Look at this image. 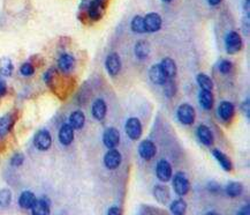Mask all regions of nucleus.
<instances>
[{"label":"nucleus","mask_w":250,"mask_h":215,"mask_svg":"<svg viewBox=\"0 0 250 215\" xmlns=\"http://www.w3.org/2000/svg\"><path fill=\"white\" fill-rule=\"evenodd\" d=\"M149 77L153 83H156V85H159V86H162L168 80L167 77L165 76L164 71H162L161 64L153 65V66L150 68Z\"/></svg>","instance_id":"nucleus-13"},{"label":"nucleus","mask_w":250,"mask_h":215,"mask_svg":"<svg viewBox=\"0 0 250 215\" xmlns=\"http://www.w3.org/2000/svg\"><path fill=\"white\" fill-rule=\"evenodd\" d=\"M150 53V46L147 41H140L135 46V55L138 59H146Z\"/></svg>","instance_id":"nucleus-30"},{"label":"nucleus","mask_w":250,"mask_h":215,"mask_svg":"<svg viewBox=\"0 0 250 215\" xmlns=\"http://www.w3.org/2000/svg\"><path fill=\"white\" fill-rule=\"evenodd\" d=\"M104 164L107 169L116 170L121 164V154L116 148L110 149L104 156Z\"/></svg>","instance_id":"nucleus-7"},{"label":"nucleus","mask_w":250,"mask_h":215,"mask_svg":"<svg viewBox=\"0 0 250 215\" xmlns=\"http://www.w3.org/2000/svg\"><path fill=\"white\" fill-rule=\"evenodd\" d=\"M6 91H7V85H6L4 77L0 76V97L4 96L6 94Z\"/></svg>","instance_id":"nucleus-38"},{"label":"nucleus","mask_w":250,"mask_h":215,"mask_svg":"<svg viewBox=\"0 0 250 215\" xmlns=\"http://www.w3.org/2000/svg\"><path fill=\"white\" fill-rule=\"evenodd\" d=\"M162 1H165V2H170V1H172V0H162Z\"/></svg>","instance_id":"nucleus-46"},{"label":"nucleus","mask_w":250,"mask_h":215,"mask_svg":"<svg viewBox=\"0 0 250 215\" xmlns=\"http://www.w3.org/2000/svg\"><path fill=\"white\" fill-rule=\"evenodd\" d=\"M209 190L211 192H218L219 191V184H217L216 182H210L209 185H207Z\"/></svg>","instance_id":"nucleus-40"},{"label":"nucleus","mask_w":250,"mask_h":215,"mask_svg":"<svg viewBox=\"0 0 250 215\" xmlns=\"http://www.w3.org/2000/svg\"><path fill=\"white\" fill-rule=\"evenodd\" d=\"M243 31L246 32V35L249 34V15H247L243 20Z\"/></svg>","instance_id":"nucleus-41"},{"label":"nucleus","mask_w":250,"mask_h":215,"mask_svg":"<svg viewBox=\"0 0 250 215\" xmlns=\"http://www.w3.org/2000/svg\"><path fill=\"white\" fill-rule=\"evenodd\" d=\"M170 210L173 215H186L187 202L182 198L173 200L170 206Z\"/></svg>","instance_id":"nucleus-27"},{"label":"nucleus","mask_w":250,"mask_h":215,"mask_svg":"<svg viewBox=\"0 0 250 215\" xmlns=\"http://www.w3.org/2000/svg\"><path fill=\"white\" fill-rule=\"evenodd\" d=\"M226 195L231 198H236L242 195L243 192V185L240 183V182H230L227 185H226Z\"/></svg>","instance_id":"nucleus-26"},{"label":"nucleus","mask_w":250,"mask_h":215,"mask_svg":"<svg viewBox=\"0 0 250 215\" xmlns=\"http://www.w3.org/2000/svg\"><path fill=\"white\" fill-rule=\"evenodd\" d=\"M58 138L61 145L69 146L74 140V128L69 124H64L60 127Z\"/></svg>","instance_id":"nucleus-14"},{"label":"nucleus","mask_w":250,"mask_h":215,"mask_svg":"<svg viewBox=\"0 0 250 215\" xmlns=\"http://www.w3.org/2000/svg\"><path fill=\"white\" fill-rule=\"evenodd\" d=\"M242 111L245 112L247 118L250 117V102H249V100H246V102H243Z\"/></svg>","instance_id":"nucleus-39"},{"label":"nucleus","mask_w":250,"mask_h":215,"mask_svg":"<svg viewBox=\"0 0 250 215\" xmlns=\"http://www.w3.org/2000/svg\"><path fill=\"white\" fill-rule=\"evenodd\" d=\"M234 112H235V108H234V106L231 102H228V101H224V102L219 104L218 113L222 121H230L234 116Z\"/></svg>","instance_id":"nucleus-22"},{"label":"nucleus","mask_w":250,"mask_h":215,"mask_svg":"<svg viewBox=\"0 0 250 215\" xmlns=\"http://www.w3.org/2000/svg\"><path fill=\"white\" fill-rule=\"evenodd\" d=\"M20 73L25 77H31L35 73L34 65L30 64V62H25L20 68Z\"/></svg>","instance_id":"nucleus-34"},{"label":"nucleus","mask_w":250,"mask_h":215,"mask_svg":"<svg viewBox=\"0 0 250 215\" xmlns=\"http://www.w3.org/2000/svg\"><path fill=\"white\" fill-rule=\"evenodd\" d=\"M206 215H221V214H219V213H217V212H213V211H211V212H207V213H206Z\"/></svg>","instance_id":"nucleus-45"},{"label":"nucleus","mask_w":250,"mask_h":215,"mask_svg":"<svg viewBox=\"0 0 250 215\" xmlns=\"http://www.w3.org/2000/svg\"><path fill=\"white\" fill-rule=\"evenodd\" d=\"M37 198H36L35 193H32L31 191H23L19 197V206L23 210H31Z\"/></svg>","instance_id":"nucleus-19"},{"label":"nucleus","mask_w":250,"mask_h":215,"mask_svg":"<svg viewBox=\"0 0 250 215\" xmlns=\"http://www.w3.org/2000/svg\"><path fill=\"white\" fill-rule=\"evenodd\" d=\"M31 215H50V204L46 199L42 198L36 200L31 207Z\"/></svg>","instance_id":"nucleus-23"},{"label":"nucleus","mask_w":250,"mask_h":215,"mask_svg":"<svg viewBox=\"0 0 250 215\" xmlns=\"http://www.w3.org/2000/svg\"><path fill=\"white\" fill-rule=\"evenodd\" d=\"M132 31L136 34H143V32H147L146 29V23H144V17L136 15L132 17V23H131Z\"/></svg>","instance_id":"nucleus-31"},{"label":"nucleus","mask_w":250,"mask_h":215,"mask_svg":"<svg viewBox=\"0 0 250 215\" xmlns=\"http://www.w3.org/2000/svg\"><path fill=\"white\" fill-rule=\"evenodd\" d=\"M161 66L167 79H173L176 76V64L173 59L164 58L161 62Z\"/></svg>","instance_id":"nucleus-24"},{"label":"nucleus","mask_w":250,"mask_h":215,"mask_svg":"<svg viewBox=\"0 0 250 215\" xmlns=\"http://www.w3.org/2000/svg\"><path fill=\"white\" fill-rule=\"evenodd\" d=\"M221 1H222V0H207V2H209V4H210L211 6H217V5H219Z\"/></svg>","instance_id":"nucleus-44"},{"label":"nucleus","mask_w":250,"mask_h":215,"mask_svg":"<svg viewBox=\"0 0 250 215\" xmlns=\"http://www.w3.org/2000/svg\"><path fill=\"white\" fill-rule=\"evenodd\" d=\"M104 10H105L104 2L99 1V0H91V2H90L88 6V8H87L89 17L93 21H97L103 16Z\"/></svg>","instance_id":"nucleus-12"},{"label":"nucleus","mask_w":250,"mask_h":215,"mask_svg":"<svg viewBox=\"0 0 250 215\" xmlns=\"http://www.w3.org/2000/svg\"><path fill=\"white\" fill-rule=\"evenodd\" d=\"M86 123V116L82 111L76 110V111L72 112L71 117H69V125L74 128V130H81Z\"/></svg>","instance_id":"nucleus-25"},{"label":"nucleus","mask_w":250,"mask_h":215,"mask_svg":"<svg viewBox=\"0 0 250 215\" xmlns=\"http://www.w3.org/2000/svg\"><path fill=\"white\" fill-rule=\"evenodd\" d=\"M232 70H233V64H232V61H222L221 64H219V71H221L222 74L231 73Z\"/></svg>","instance_id":"nucleus-36"},{"label":"nucleus","mask_w":250,"mask_h":215,"mask_svg":"<svg viewBox=\"0 0 250 215\" xmlns=\"http://www.w3.org/2000/svg\"><path fill=\"white\" fill-rule=\"evenodd\" d=\"M105 65H106V70L111 76H118L120 70H121V59H120L118 53L113 52L111 55H108L106 61H105Z\"/></svg>","instance_id":"nucleus-10"},{"label":"nucleus","mask_w":250,"mask_h":215,"mask_svg":"<svg viewBox=\"0 0 250 215\" xmlns=\"http://www.w3.org/2000/svg\"><path fill=\"white\" fill-rule=\"evenodd\" d=\"M107 215H122V211L118 206H112V207L108 208Z\"/></svg>","instance_id":"nucleus-37"},{"label":"nucleus","mask_w":250,"mask_h":215,"mask_svg":"<svg viewBox=\"0 0 250 215\" xmlns=\"http://www.w3.org/2000/svg\"><path fill=\"white\" fill-rule=\"evenodd\" d=\"M156 153H157V148L156 145L150 140H143L138 146V154L143 160L150 161L155 157Z\"/></svg>","instance_id":"nucleus-8"},{"label":"nucleus","mask_w":250,"mask_h":215,"mask_svg":"<svg viewBox=\"0 0 250 215\" xmlns=\"http://www.w3.org/2000/svg\"><path fill=\"white\" fill-rule=\"evenodd\" d=\"M197 82L202 88V91H209L211 92L213 89V82L211 80L210 77H207L206 74H198L197 76Z\"/></svg>","instance_id":"nucleus-32"},{"label":"nucleus","mask_w":250,"mask_h":215,"mask_svg":"<svg viewBox=\"0 0 250 215\" xmlns=\"http://www.w3.org/2000/svg\"><path fill=\"white\" fill-rule=\"evenodd\" d=\"M156 175H157V178L161 182H162V183L170 182L172 178V175H173L170 162L166 160L159 161L157 163V167H156Z\"/></svg>","instance_id":"nucleus-6"},{"label":"nucleus","mask_w":250,"mask_h":215,"mask_svg":"<svg viewBox=\"0 0 250 215\" xmlns=\"http://www.w3.org/2000/svg\"><path fill=\"white\" fill-rule=\"evenodd\" d=\"M173 190L177 196L183 197L191 190V183L189 179L183 172H177L173 177Z\"/></svg>","instance_id":"nucleus-1"},{"label":"nucleus","mask_w":250,"mask_h":215,"mask_svg":"<svg viewBox=\"0 0 250 215\" xmlns=\"http://www.w3.org/2000/svg\"><path fill=\"white\" fill-rule=\"evenodd\" d=\"M12 202V192L8 189H0V207L6 208Z\"/></svg>","instance_id":"nucleus-33"},{"label":"nucleus","mask_w":250,"mask_h":215,"mask_svg":"<svg viewBox=\"0 0 250 215\" xmlns=\"http://www.w3.org/2000/svg\"><path fill=\"white\" fill-rule=\"evenodd\" d=\"M237 215H250V207L249 205L245 206V207L241 208V211L239 212V214Z\"/></svg>","instance_id":"nucleus-42"},{"label":"nucleus","mask_w":250,"mask_h":215,"mask_svg":"<svg viewBox=\"0 0 250 215\" xmlns=\"http://www.w3.org/2000/svg\"><path fill=\"white\" fill-rule=\"evenodd\" d=\"M126 133L132 140H138L142 136V124L140 119L132 117L126 123Z\"/></svg>","instance_id":"nucleus-5"},{"label":"nucleus","mask_w":250,"mask_h":215,"mask_svg":"<svg viewBox=\"0 0 250 215\" xmlns=\"http://www.w3.org/2000/svg\"><path fill=\"white\" fill-rule=\"evenodd\" d=\"M197 137H198V139L201 140V142L203 143L204 146H207V147L212 146L213 142H215V138H213L212 131H211L207 126H206V125H201V126H198Z\"/></svg>","instance_id":"nucleus-17"},{"label":"nucleus","mask_w":250,"mask_h":215,"mask_svg":"<svg viewBox=\"0 0 250 215\" xmlns=\"http://www.w3.org/2000/svg\"><path fill=\"white\" fill-rule=\"evenodd\" d=\"M103 142L108 149L116 148L120 142V133L117 128L108 127L105 130L103 136Z\"/></svg>","instance_id":"nucleus-9"},{"label":"nucleus","mask_w":250,"mask_h":215,"mask_svg":"<svg viewBox=\"0 0 250 215\" xmlns=\"http://www.w3.org/2000/svg\"><path fill=\"white\" fill-rule=\"evenodd\" d=\"M213 95L209 91H201L200 92V103L206 110H211L213 107Z\"/></svg>","instance_id":"nucleus-29"},{"label":"nucleus","mask_w":250,"mask_h":215,"mask_svg":"<svg viewBox=\"0 0 250 215\" xmlns=\"http://www.w3.org/2000/svg\"><path fill=\"white\" fill-rule=\"evenodd\" d=\"M147 32H156L162 28V17L158 13H149L144 16Z\"/></svg>","instance_id":"nucleus-11"},{"label":"nucleus","mask_w":250,"mask_h":215,"mask_svg":"<svg viewBox=\"0 0 250 215\" xmlns=\"http://www.w3.org/2000/svg\"><path fill=\"white\" fill-rule=\"evenodd\" d=\"M249 1L250 0H246L245 4H243V10L246 11L247 15H249Z\"/></svg>","instance_id":"nucleus-43"},{"label":"nucleus","mask_w":250,"mask_h":215,"mask_svg":"<svg viewBox=\"0 0 250 215\" xmlns=\"http://www.w3.org/2000/svg\"><path fill=\"white\" fill-rule=\"evenodd\" d=\"M25 162V155L22 153H15L13 156L11 157V166L13 167H20Z\"/></svg>","instance_id":"nucleus-35"},{"label":"nucleus","mask_w":250,"mask_h":215,"mask_svg":"<svg viewBox=\"0 0 250 215\" xmlns=\"http://www.w3.org/2000/svg\"><path fill=\"white\" fill-rule=\"evenodd\" d=\"M99 1H103V2H104V1H105V0H99Z\"/></svg>","instance_id":"nucleus-47"},{"label":"nucleus","mask_w":250,"mask_h":215,"mask_svg":"<svg viewBox=\"0 0 250 215\" xmlns=\"http://www.w3.org/2000/svg\"><path fill=\"white\" fill-rule=\"evenodd\" d=\"M225 46L230 55L237 53L242 49V38L236 31H230L225 38Z\"/></svg>","instance_id":"nucleus-3"},{"label":"nucleus","mask_w":250,"mask_h":215,"mask_svg":"<svg viewBox=\"0 0 250 215\" xmlns=\"http://www.w3.org/2000/svg\"><path fill=\"white\" fill-rule=\"evenodd\" d=\"M35 147L41 152L49 151L52 146V137L47 130H40L34 137Z\"/></svg>","instance_id":"nucleus-2"},{"label":"nucleus","mask_w":250,"mask_h":215,"mask_svg":"<svg viewBox=\"0 0 250 215\" xmlns=\"http://www.w3.org/2000/svg\"><path fill=\"white\" fill-rule=\"evenodd\" d=\"M153 197H155L158 202H161L162 205H166L171 200L170 189L167 186H165V185H156L153 187Z\"/></svg>","instance_id":"nucleus-15"},{"label":"nucleus","mask_w":250,"mask_h":215,"mask_svg":"<svg viewBox=\"0 0 250 215\" xmlns=\"http://www.w3.org/2000/svg\"><path fill=\"white\" fill-rule=\"evenodd\" d=\"M91 112L95 119H97V121H103L107 112V106L103 98H97V100L93 102Z\"/></svg>","instance_id":"nucleus-16"},{"label":"nucleus","mask_w":250,"mask_h":215,"mask_svg":"<svg viewBox=\"0 0 250 215\" xmlns=\"http://www.w3.org/2000/svg\"><path fill=\"white\" fill-rule=\"evenodd\" d=\"M212 154H213V157L218 161V163L221 164V167L225 170V171H232V170H233V163H232L231 159L227 156V155L222 153V152L219 151V149H213Z\"/></svg>","instance_id":"nucleus-20"},{"label":"nucleus","mask_w":250,"mask_h":215,"mask_svg":"<svg viewBox=\"0 0 250 215\" xmlns=\"http://www.w3.org/2000/svg\"><path fill=\"white\" fill-rule=\"evenodd\" d=\"M177 118L181 122L183 125H191L194 124L195 117H196V113H195V109L192 108L191 104H181L179 108H177L176 111Z\"/></svg>","instance_id":"nucleus-4"},{"label":"nucleus","mask_w":250,"mask_h":215,"mask_svg":"<svg viewBox=\"0 0 250 215\" xmlns=\"http://www.w3.org/2000/svg\"><path fill=\"white\" fill-rule=\"evenodd\" d=\"M75 66V59L74 57L69 53H64V55L60 56L58 59V67L59 70L64 73H69V72L73 71Z\"/></svg>","instance_id":"nucleus-18"},{"label":"nucleus","mask_w":250,"mask_h":215,"mask_svg":"<svg viewBox=\"0 0 250 215\" xmlns=\"http://www.w3.org/2000/svg\"><path fill=\"white\" fill-rule=\"evenodd\" d=\"M14 71L13 62L10 58L4 57L0 59V76L1 77H11Z\"/></svg>","instance_id":"nucleus-28"},{"label":"nucleus","mask_w":250,"mask_h":215,"mask_svg":"<svg viewBox=\"0 0 250 215\" xmlns=\"http://www.w3.org/2000/svg\"><path fill=\"white\" fill-rule=\"evenodd\" d=\"M14 122L15 118L12 113H7V115L0 117V137H6L11 132Z\"/></svg>","instance_id":"nucleus-21"}]
</instances>
